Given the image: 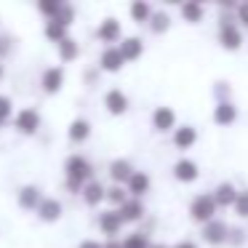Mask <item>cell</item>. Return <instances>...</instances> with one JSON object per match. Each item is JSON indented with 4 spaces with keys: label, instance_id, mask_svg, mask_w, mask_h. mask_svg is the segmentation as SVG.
I'll use <instances>...</instances> for the list:
<instances>
[{
    "label": "cell",
    "instance_id": "4",
    "mask_svg": "<svg viewBox=\"0 0 248 248\" xmlns=\"http://www.w3.org/2000/svg\"><path fill=\"white\" fill-rule=\"evenodd\" d=\"M43 125V115L38 112L35 107H22L16 115H14V128L19 131L22 136H35Z\"/></svg>",
    "mask_w": 248,
    "mask_h": 248
},
{
    "label": "cell",
    "instance_id": "19",
    "mask_svg": "<svg viewBox=\"0 0 248 248\" xmlns=\"http://www.w3.org/2000/svg\"><path fill=\"white\" fill-rule=\"evenodd\" d=\"M118 48H120V54H123L125 64H128V62L141 59V54H144V40H141L139 35H125L118 43Z\"/></svg>",
    "mask_w": 248,
    "mask_h": 248
},
{
    "label": "cell",
    "instance_id": "24",
    "mask_svg": "<svg viewBox=\"0 0 248 248\" xmlns=\"http://www.w3.org/2000/svg\"><path fill=\"white\" fill-rule=\"evenodd\" d=\"M152 14H155V8H152V3H147V0H134L128 6V16H131V22H136V24H150Z\"/></svg>",
    "mask_w": 248,
    "mask_h": 248
},
{
    "label": "cell",
    "instance_id": "1",
    "mask_svg": "<svg viewBox=\"0 0 248 248\" xmlns=\"http://www.w3.org/2000/svg\"><path fill=\"white\" fill-rule=\"evenodd\" d=\"M64 179L67 182H78V184H88L93 176V166L91 160H88L86 155H80V152H72V155H67L64 160Z\"/></svg>",
    "mask_w": 248,
    "mask_h": 248
},
{
    "label": "cell",
    "instance_id": "10",
    "mask_svg": "<svg viewBox=\"0 0 248 248\" xmlns=\"http://www.w3.org/2000/svg\"><path fill=\"white\" fill-rule=\"evenodd\" d=\"M102 104H104V109H107L109 115H115V118H120V115H125V112H128V107H131V102H128V93H125L123 88H109V91L104 93Z\"/></svg>",
    "mask_w": 248,
    "mask_h": 248
},
{
    "label": "cell",
    "instance_id": "26",
    "mask_svg": "<svg viewBox=\"0 0 248 248\" xmlns=\"http://www.w3.org/2000/svg\"><path fill=\"white\" fill-rule=\"evenodd\" d=\"M56 54H59V59L64 62V64H70V62H78V56H80V43H78L75 38H67L62 40L59 46H56Z\"/></svg>",
    "mask_w": 248,
    "mask_h": 248
},
{
    "label": "cell",
    "instance_id": "34",
    "mask_svg": "<svg viewBox=\"0 0 248 248\" xmlns=\"http://www.w3.org/2000/svg\"><path fill=\"white\" fill-rule=\"evenodd\" d=\"M214 96H216V104H219V102H232V86H230V80H216Z\"/></svg>",
    "mask_w": 248,
    "mask_h": 248
},
{
    "label": "cell",
    "instance_id": "37",
    "mask_svg": "<svg viewBox=\"0 0 248 248\" xmlns=\"http://www.w3.org/2000/svg\"><path fill=\"white\" fill-rule=\"evenodd\" d=\"M230 246H243V243H246V230H243V227H232L230 230Z\"/></svg>",
    "mask_w": 248,
    "mask_h": 248
},
{
    "label": "cell",
    "instance_id": "32",
    "mask_svg": "<svg viewBox=\"0 0 248 248\" xmlns=\"http://www.w3.org/2000/svg\"><path fill=\"white\" fill-rule=\"evenodd\" d=\"M62 6H64V0H40V3H38V14H43L46 22H51V19L59 14Z\"/></svg>",
    "mask_w": 248,
    "mask_h": 248
},
{
    "label": "cell",
    "instance_id": "14",
    "mask_svg": "<svg viewBox=\"0 0 248 248\" xmlns=\"http://www.w3.org/2000/svg\"><path fill=\"white\" fill-rule=\"evenodd\" d=\"M99 70L102 72H109V75H115V72H120L125 67V59L123 54H120L118 46H109V48H104L102 54H99Z\"/></svg>",
    "mask_w": 248,
    "mask_h": 248
},
{
    "label": "cell",
    "instance_id": "42",
    "mask_svg": "<svg viewBox=\"0 0 248 248\" xmlns=\"http://www.w3.org/2000/svg\"><path fill=\"white\" fill-rule=\"evenodd\" d=\"M104 248H123V240H104Z\"/></svg>",
    "mask_w": 248,
    "mask_h": 248
},
{
    "label": "cell",
    "instance_id": "5",
    "mask_svg": "<svg viewBox=\"0 0 248 248\" xmlns=\"http://www.w3.org/2000/svg\"><path fill=\"white\" fill-rule=\"evenodd\" d=\"M125 35H123V22L115 16H104L102 22H99L96 27V40L99 43H104V48H109V46L120 43Z\"/></svg>",
    "mask_w": 248,
    "mask_h": 248
},
{
    "label": "cell",
    "instance_id": "31",
    "mask_svg": "<svg viewBox=\"0 0 248 248\" xmlns=\"http://www.w3.org/2000/svg\"><path fill=\"white\" fill-rule=\"evenodd\" d=\"M75 19H78V11H75V6H72V3H64V6L59 8V14H56V16L51 19V22H59V24H64V27L70 30L72 24H75Z\"/></svg>",
    "mask_w": 248,
    "mask_h": 248
},
{
    "label": "cell",
    "instance_id": "20",
    "mask_svg": "<svg viewBox=\"0 0 248 248\" xmlns=\"http://www.w3.org/2000/svg\"><path fill=\"white\" fill-rule=\"evenodd\" d=\"M125 189H128V195L131 198H136V200H141L147 192L152 189V176L147 171H136L134 176L128 179V184H125Z\"/></svg>",
    "mask_w": 248,
    "mask_h": 248
},
{
    "label": "cell",
    "instance_id": "11",
    "mask_svg": "<svg viewBox=\"0 0 248 248\" xmlns=\"http://www.w3.org/2000/svg\"><path fill=\"white\" fill-rule=\"evenodd\" d=\"M171 171H173V179L182 182V184H192V182H198V179H200V166L192 160V157H184V155L173 163Z\"/></svg>",
    "mask_w": 248,
    "mask_h": 248
},
{
    "label": "cell",
    "instance_id": "44",
    "mask_svg": "<svg viewBox=\"0 0 248 248\" xmlns=\"http://www.w3.org/2000/svg\"><path fill=\"white\" fill-rule=\"evenodd\" d=\"M152 248H171V246H166V243H152Z\"/></svg>",
    "mask_w": 248,
    "mask_h": 248
},
{
    "label": "cell",
    "instance_id": "28",
    "mask_svg": "<svg viewBox=\"0 0 248 248\" xmlns=\"http://www.w3.org/2000/svg\"><path fill=\"white\" fill-rule=\"evenodd\" d=\"M123 248H152L150 232H144V230L128 232V235L123 237Z\"/></svg>",
    "mask_w": 248,
    "mask_h": 248
},
{
    "label": "cell",
    "instance_id": "9",
    "mask_svg": "<svg viewBox=\"0 0 248 248\" xmlns=\"http://www.w3.org/2000/svg\"><path fill=\"white\" fill-rule=\"evenodd\" d=\"M64 80H67V72L62 64H51L43 70V75H40V88H43L46 93H59L62 88H64Z\"/></svg>",
    "mask_w": 248,
    "mask_h": 248
},
{
    "label": "cell",
    "instance_id": "21",
    "mask_svg": "<svg viewBox=\"0 0 248 248\" xmlns=\"http://www.w3.org/2000/svg\"><path fill=\"white\" fill-rule=\"evenodd\" d=\"M118 211H120V216H123L125 224H136V221H144V219H147L144 203H141V200H136V198H128Z\"/></svg>",
    "mask_w": 248,
    "mask_h": 248
},
{
    "label": "cell",
    "instance_id": "39",
    "mask_svg": "<svg viewBox=\"0 0 248 248\" xmlns=\"http://www.w3.org/2000/svg\"><path fill=\"white\" fill-rule=\"evenodd\" d=\"M99 75H102V70H99V67H91V70H86V75H83V80H86V86H96Z\"/></svg>",
    "mask_w": 248,
    "mask_h": 248
},
{
    "label": "cell",
    "instance_id": "22",
    "mask_svg": "<svg viewBox=\"0 0 248 248\" xmlns=\"http://www.w3.org/2000/svg\"><path fill=\"white\" fill-rule=\"evenodd\" d=\"M91 123H88L86 118H72L70 125H67V139L72 141V144H83V141L91 139Z\"/></svg>",
    "mask_w": 248,
    "mask_h": 248
},
{
    "label": "cell",
    "instance_id": "40",
    "mask_svg": "<svg viewBox=\"0 0 248 248\" xmlns=\"http://www.w3.org/2000/svg\"><path fill=\"white\" fill-rule=\"evenodd\" d=\"M78 248H104V243L96 240V237H86V240L78 243Z\"/></svg>",
    "mask_w": 248,
    "mask_h": 248
},
{
    "label": "cell",
    "instance_id": "23",
    "mask_svg": "<svg viewBox=\"0 0 248 248\" xmlns=\"http://www.w3.org/2000/svg\"><path fill=\"white\" fill-rule=\"evenodd\" d=\"M214 123L216 125H221V128H227V125H232L237 120V104L235 102H219L214 107Z\"/></svg>",
    "mask_w": 248,
    "mask_h": 248
},
{
    "label": "cell",
    "instance_id": "12",
    "mask_svg": "<svg viewBox=\"0 0 248 248\" xmlns=\"http://www.w3.org/2000/svg\"><path fill=\"white\" fill-rule=\"evenodd\" d=\"M43 198L46 195L38 184H24L16 192V203H19V208H24V211H38V205L43 203Z\"/></svg>",
    "mask_w": 248,
    "mask_h": 248
},
{
    "label": "cell",
    "instance_id": "29",
    "mask_svg": "<svg viewBox=\"0 0 248 248\" xmlns=\"http://www.w3.org/2000/svg\"><path fill=\"white\" fill-rule=\"evenodd\" d=\"M147 27H150L152 35L168 32V30H171V14H168V11H155V14H152V22L147 24Z\"/></svg>",
    "mask_w": 248,
    "mask_h": 248
},
{
    "label": "cell",
    "instance_id": "16",
    "mask_svg": "<svg viewBox=\"0 0 248 248\" xmlns=\"http://www.w3.org/2000/svg\"><path fill=\"white\" fill-rule=\"evenodd\" d=\"M171 141H173V147L176 150H192L195 144H198V128H195L192 123H184V125H179L176 131L171 134Z\"/></svg>",
    "mask_w": 248,
    "mask_h": 248
},
{
    "label": "cell",
    "instance_id": "7",
    "mask_svg": "<svg viewBox=\"0 0 248 248\" xmlns=\"http://www.w3.org/2000/svg\"><path fill=\"white\" fill-rule=\"evenodd\" d=\"M96 224H99V232L107 235V240H118V235H120V230L125 227V221H123V216H120V211L107 208V211H99Z\"/></svg>",
    "mask_w": 248,
    "mask_h": 248
},
{
    "label": "cell",
    "instance_id": "33",
    "mask_svg": "<svg viewBox=\"0 0 248 248\" xmlns=\"http://www.w3.org/2000/svg\"><path fill=\"white\" fill-rule=\"evenodd\" d=\"M11 118H14V102H11V96L0 93V128H6Z\"/></svg>",
    "mask_w": 248,
    "mask_h": 248
},
{
    "label": "cell",
    "instance_id": "13",
    "mask_svg": "<svg viewBox=\"0 0 248 248\" xmlns=\"http://www.w3.org/2000/svg\"><path fill=\"white\" fill-rule=\"evenodd\" d=\"M35 216H38L40 221H46V224H56V221L64 216V205H62V200L48 198V195H46L43 203H40L38 211H35Z\"/></svg>",
    "mask_w": 248,
    "mask_h": 248
},
{
    "label": "cell",
    "instance_id": "15",
    "mask_svg": "<svg viewBox=\"0 0 248 248\" xmlns=\"http://www.w3.org/2000/svg\"><path fill=\"white\" fill-rule=\"evenodd\" d=\"M107 173H109V179H112V184L125 187V184H128V179L136 173V168L131 166L128 157H115V160L107 166Z\"/></svg>",
    "mask_w": 248,
    "mask_h": 248
},
{
    "label": "cell",
    "instance_id": "38",
    "mask_svg": "<svg viewBox=\"0 0 248 248\" xmlns=\"http://www.w3.org/2000/svg\"><path fill=\"white\" fill-rule=\"evenodd\" d=\"M11 43H14L11 35H3V32H0V59H3L6 54H11V48H14Z\"/></svg>",
    "mask_w": 248,
    "mask_h": 248
},
{
    "label": "cell",
    "instance_id": "25",
    "mask_svg": "<svg viewBox=\"0 0 248 248\" xmlns=\"http://www.w3.org/2000/svg\"><path fill=\"white\" fill-rule=\"evenodd\" d=\"M179 14H182V19L187 24H200L205 16V6L198 3V0H189V3H182V6H179Z\"/></svg>",
    "mask_w": 248,
    "mask_h": 248
},
{
    "label": "cell",
    "instance_id": "8",
    "mask_svg": "<svg viewBox=\"0 0 248 248\" xmlns=\"http://www.w3.org/2000/svg\"><path fill=\"white\" fill-rule=\"evenodd\" d=\"M152 128L157 134H173L179 128V118H176V109L168 107V104H160V107L152 109Z\"/></svg>",
    "mask_w": 248,
    "mask_h": 248
},
{
    "label": "cell",
    "instance_id": "6",
    "mask_svg": "<svg viewBox=\"0 0 248 248\" xmlns=\"http://www.w3.org/2000/svg\"><path fill=\"white\" fill-rule=\"evenodd\" d=\"M230 230H232V227L227 224L224 219L216 216L214 221H208V224L200 227V237H203L205 246H224V243L230 240Z\"/></svg>",
    "mask_w": 248,
    "mask_h": 248
},
{
    "label": "cell",
    "instance_id": "2",
    "mask_svg": "<svg viewBox=\"0 0 248 248\" xmlns=\"http://www.w3.org/2000/svg\"><path fill=\"white\" fill-rule=\"evenodd\" d=\"M216 214H219V205H216V200H214L211 192H198L192 200H189V219L198 221L200 227L208 224V221H214Z\"/></svg>",
    "mask_w": 248,
    "mask_h": 248
},
{
    "label": "cell",
    "instance_id": "41",
    "mask_svg": "<svg viewBox=\"0 0 248 248\" xmlns=\"http://www.w3.org/2000/svg\"><path fill=\"white\" fill-rule=\"evenodd\" d=\"M171 248H198V243L195 240H179L176 246H171Z\"/></svg>",
    "mask_w": 248,
    "mask_h": 248
},
{
    "label": "cell",
    "instance_id": "18",
    "mask_svg": "<svg viewBox=\"0 0 248 248\" xmlns=\"http://www.w3.org/2000/svg\"><path fill=\"white\" fill-rule=\"evenodd\" d=\"M80 198H83V203H86L88 208H99V205L107 200V187H104L99 179H91V182L83 187V195H80Z\"/></svg>",
    "mask_w": 248,
    "mask_h": 248
},
{
    "label": "cell",
    "instance_id": "30",
    "mask_svg": "<svg viewBox=\"0 0 248 248\" xmlns=\"http://www.w3.org/2000/svg\"><path fill=\"white\" fill-rule=\"evenodd\" d=\"M128 198H131V195H128V189H125V187H120V184H112V187H107V200H104V203H109L115 211H118L120 205H123L125 200H128Z\"/></svg>",
    "mask_w": 248,
    "mask_h": 248
},
{
    "label": "cell",
    "instance_id": "43",
    "mask_svg": "<svg viewBox=\"0 0 248 248\" xmlns=\"http://www.w3.org/2000/svg\"><path fill=\"white\" fill-rule=\"evenodd\" d=\"M3 75H6V67H3V59H0V80H3Z\"/></svg>",
    "mask_w": 248,
    "mask_h": 248
},
{
    "label": "cell",
    "instance_id": "27",
    "mask_svg": "<svg viewBox=\"0 0 248 248\" xmlns=\"http://www.w3.org/2000/svg\"><path fill=\"white\" fill-rule=\"evenodd\" d=\"M43 35H46V40H48V43L59 46L62 40H67V38H70V30H67L64 24H59V22H46Z\"/></svg>",
    "mask_w": 248,
    "mask_h": 248
},
{
    "label": "cell",
    "instance_id": "3",
    "mask_svg": "<svg viewBox=\"0 0 248 248\" xmlns=\"http://www.w3.org/2000/svg\"><path fill=\"white\" fill-rule=\"evenodd\" d=\"M216 35H219V46L224 51H240L243 43H246V38H243V27L235 22V19H219V30H216Z\"/></svg>",
    "mask_w": 248,
    "mask_h": 248
},
{
    "label": "cell",
    "instance_id": "17",
    "mask_svg": "<svg viewBox=\"0 0 248 248\" xmlns=\"http://www.w3.org/2000/svg\"><path fill=\"white\" fill-rule=\"evenodd\" d=\"M211 195H214V200H216V205H219V208H232V205L237 203V195H240V189H237L232 182H219Z\"/></svg>",
    "mask_w": 248,
    "mask_h": 248
},
{
    "label": "cell",
    "instance_id": "36",
    "mask_svg": "<svg viewBox=\"0 0 248 248\" xmlns=\"http://www.w3.org/2000/svg\"><path fill=\"white\" fill-rule=\"evenodd\" d=\"M235 22L240 24L243 30L248 27V0H246V3H237V8H235Z\"/></svg>",
    "mask_w": 248,
    "mask_h": 248
},
{
    "label": "cell",
    "instance_id": "35",
    "mask_svg": "<svg viewBox=\"0 0 248 248\" xmlns=\"http://www.w3.org/2000/svg\"><path fill=\"white\" fill-rule=\"evenodd\" d=\"M232 211H235L240 219H248V189H240V195H237V203L232 205Z\"/></svg>",
    "mask_w": 248,
    "mask_h": 248
}]
</instances>
